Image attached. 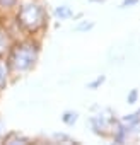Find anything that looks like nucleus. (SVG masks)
<instances>
[{"label": "nucleus", "mask_w": 140, "mask_h": 145, "mask_svg": "<svg viewBox=\"0 0 140 145\" xmlns=\"http://www.w3.org/2000/svg\"><path fill=\"white\" fill-rule=\"evenodd\" d=\"M39 56H41V38L26 36L22 39H17L7 55L14 79L19 80L29 75L36 68Z\"/></svg>", "instance_id": "f257e3e1"}, {"label": "nucleus", "mask_w": 140, "mask_h": 145, "mask_svg": "<svg viewBox=\"0 0 140 145\" xmlns=\"http://www.w3.org/2000/svg\"><path fill=\"white\" fill-rule=\"evenodd\" d=\"M12 16L24 34L34 38H41L50 22V14L43 0H21Z\"/></svg>", "instance_id": "f03ea898"}, {"label": "nucleus", "mask_w": 140, "mask_h": 145, "mask_svg": "<svg viewBox=\"0 0 140 145\" xmlns=\"http://www.w3.org/2000/svg\"><path fill=\"white\" fill-rule=\"evenodd\" d=\"M118 120L120 118H116L113 109L104 108V109H99L96 114H92L87 123H89V128L94 135H97L101 138H111L113 128H114Z\"/></svg>", "instance_id": "7ed1b4c3"}, {"label": "nucleus", "mask_w": 140, "mask_h": 145, "mask_svg": "<svg viewBox=\"0 0 140 145\" xmlns=\"http://www.w3.org/2000/svg\"><path fill=\"white\" fill-rule=\"evenodd\" d=\"M14 43H16V38H14L9 24L0 16V56H7L10 48L14 46Z\"/></svg>", "instance_id": "20e7f679"}, {"label": "nucleus", "mask_w": 140, "mask_h": 145, "mask_svg": "<svg viewBox=\"0 0 140 145\" xmlns=\"http://www.w3.org/2000/svg\"><path fill=\"white\" fill-rule=\"evenodd\" d=\"M14 82H16V79H14V74L10 70L7 56H0V96H2Z\"/></svg>", "instance_id": "39448f33"}, {"label": "nucleus", "mask_w": 140, "mask_h": 145, "mask_svg": "<svg viewBox=\"0 0 140 145\" xmlns=\"http://www.w3.org/2000/svg\"><path fill=\"white\" fill-rule=\"evenodd\" d=\"M4 145H27V143H34V140L17 130H9L4 137Z\"/></svg>", "instance_id": "423d86ee"}, {"label": "nucleus", "mask_w": 140, "mask_h": 145, "mask_svg": "<svg viewBox=\"0 0 140 145\" xmlns=\"http://www.w3.org/2000/svg\"><path fill=\"white\" fill-rule=\"evenodd\" d=\"M53 14H55V17L58 19V21H68V19H72L74 16H75V12H74V9L70 7L68 4H61V5H58V7H55V10H53Z\"/></svg>", "instance_id": "0eeeda50"}, {"label": "nucleus", "mask_w": 140, "mask_h": 145, "mask_svg": "<svg viewBox=\"0 0 140 145\" xmlns=\"http://www.w3.org/2000/svg\"><path fill=\"white\" fill-rule=\"evenodd\" d=\"M60 120H61V123H63L65 126L72 128V126H75V125H77V121H79V113H77V111H74V109H65V111L61 113Z\"/></svg>", "instance_id": "6e6552de"}, {"label": "nucleus", "mask_w": 140, "mask_h": 145, "mask_svg": "<svg viewBox=\"0 0 140 145\" xmlns=\"http://www.w3.org/2000/svg\"><path fill=\"white\" fill-rule=\"evenodd\" d=\"M51 143H65V145H79L80 142L79 140H75L74 137H70L68 133H53L51 135Z\"/></svg>", "instance_id": "1a4fd4ad"}, {"label": "nucleus", "mask_w": 140, "mask_h": 145, "mask_svg": "<svg viewBox=\"0 0 140 145\" xmlns=\"http://www.w3.org/2000/svg\"><path fill=\"white\" fill-rule=\"evenodd\" d=\"M21 0H0V16H12Z\"/></svg>", "instance_id": "9d476101"}, {"label": "nucleus", "mask_w": 140, "mask_h": 145, "mask_svg": "<svg viewBox=\"0 0 140 145\" xmlns=\"http://www.w3.org/2000/svg\"><path fill=\"white\" fill-rule=\"evenodd\" d=\"M94 26H96V22H94V21L84 19V21H79V22L74 26V31H75V33H89V31H92V29H94Z\"/></svg>", "instance_id": "9b49d317"}, {"label": "nucleus", "mask_w": 140, "mask_h": 145, "mask_svg": "<svg viewBox=\"0 0 140 145\" xmlns=\"http://www.w3.org/2000/svg\"><path fill=\"white\" fill-rule=\"evenodd\" d=\"M106 82V75H96L91 82H87V89H91V91H96V89H99L103 84Z\"/></svg>", "instance_id": "f8f14e48"}, {"label": "nucleus", "mask_w": 140, "mask_h": 145, "mask_svg": "<svg viewBox=\"0 0 140 145\" xmlns=\"http://www.w3.org/2000/svg\"><path fill=\"white\" fill-rule=\"evenodd\" d=\"M126 103H128V104L138 103V89H131V91L126 94Z\"/></svg>", "instance_id": "ddd939ff"}, {"label": "nucleus", "mask_w": 140, "mask_h": 145, "mask_svg": "<svg viewBox=\"0 0 140 145\" xmlns=\"http://www.w3.org/2000/svg\"><path fill=\"white\" fill-rule=\"evenodd\" d=\"M140 0H123V2L120 4V9H131L135 5H138Z\"/></svg>", "instance_id": "4468645a"}, {"label": "nucleus", "mask_w": 140, "mask_h": 145, "mask_svg": "<svg viewBox=\"0 0 140 145\" xmlns=\"http://www.w3.org/2000/svg\"><path fill=\"white\" fill-rule=\"evenodd\" d=\"M7 131H9V130H7V125H5V121L2 120V116H0V143L4 142V137H5Z\"/></svg>", "instance_id": "2eb2a0df"}, {"label": "nucleus", "mask_w": 140, "mask_h": 145, "mask_svg": "<svg viewBox=\"0 0 140 145\" xmlns=\"http://www.w3.org/2000/svg\"><path fill=\"white\" fill-rule=\"evenodd\" d=\"M91 4H103V2H106V0H89Z\"/></svg>", "instance_id": "dca6fc26"}]
</instances>
